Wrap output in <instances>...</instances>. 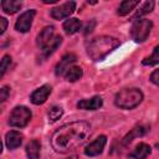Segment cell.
<instances>
[{"label": "cell", "mask_w": 159, "mask_h": 159, "mask_svg": "<svg viewBox=\"0 0 159 159\" xmlns=\"http://www.w3.org/2000/svg\"><path fill=\"white\" fill-rule=\"evenodd\" d=\"M120 45L119 40H117L116 37L112 36H107V35H102V36H97L94 39H92L88 43H87V55L88 57L94 61V62H99L103 61L111 52H113L118 46Z\"/></svg>", "instance_id": "7a4b0ae2"}, {"label": "cell", "mask_w": 159, "mask_h": 159, "mask_svg": "<svg viewBox=\"0 0 159 159\" xmlns=\"http://www.w3.org/2000/svg\"><path fill=\"white\" fill-rule=\"evenodd\" d=\"M77 61V56L75 53H66L61 60L60 62L56 65V68H55V75L57 77L60 76H63L66 73V71L71 67L72 63H75Z\"/></svg>", "instance_id": "7c38bea8"}, {"label": "cell", "mask_w": 159, "mask_h": 159, "mask_svg": "<svg viewBox=\"0 0 159 159\" xmlns=\"http://www.w3.org/2000/svg\"><path fill=\"white\" fill-rule=\"evenodd\" d=\"M94 26H96V21L94 20H91L87 25H86V29H84V35H88L89 32H92L93 31V29H94Z\"/></svg>", "instance_id": "83f0119b"}, {"label": "cell", "mask_w": 159, "mask_h": 159, "mask_svg": "<svg viewBox=\"0 0 159 159\" xmlns=\"http://www.w3.org/2000/svg\"><path fill=\"white\" fill-rule=\"evenodd\" d=\"M10 65H11V56L10 55H4L2 60H1V65H0V77H4V75L9 70Z\"/></svg>", "instance_id": "d4e9b609"}, {"label": "cell", "mask_w": 159, "mask_h": 159, "mask_svg": "<svg viewBox=\"0 0 159 159\" xmlns=\"http://www.w3.org/2000/svg\"><path fill=\"white\" fill-rule=\"evenodd\" d=\"M24 140V134L20 133L19 130H10L5 134V145L9 150H15L17 149Z\"/></svg>", "instance_id": "4fadbf2b"}, {"label": "cell", "mask_w": 159, "mask_h": 159, "mask_svg": "<svg viewBox=\"0 0 159 159\" xmlns=\"http://www.w3.org/2000/svg\"><path fill=\"white\" fill-rule=\"evenodd\" d=\"M82 27V22L81 20L76 19V17H71V19H67L63 24H62V29L63 31L67 34V35H73L76 32H78Z\"/></svg>", "instance_id": "ac0fdd59"}, {"label": "cell", "mask_w": 159, "mask_h": 159, "mask_svg": "<svg viewBox=\"0 0 159 159\" xmlns=\"http://www.w3.org/2000/svg\"><path fill=\"white\" fill-rule=\"evenodd\" d=\"M106 144H107V137L102 134V135L97 137L93 142H91L89 144L86 145V148H84V154H86L87 157H91V158H92V157H97V155L102 154V152H103Z\"/></svg>", "instance_id": "ba28073f"}, {"label": "cell", "mask_w": 159, "mask_h": 159, "mask_svg": "<svg viewBox=\"0 0 159 159\" xmlns=\"http://www.w3.org/2000/svg\"><path fill=\"white\" fill-rule=\"evenodd\" d=\"M142 65L143 66H149V67L159 65V45H157L154 47V50H153L150 56H148V57L142 60Z\"/></svg>", "instance_id": "7402d4cb"}, {"label": "cell", "mask_w": 159, "mask_h": 159, "mask_svg": "<svg viewBox=\"0 0 159 159\" xmlns=\"http://www.w3.org/2000/svg\"><path fill=\"white\" fill-rule=\"evenodd\" d=\"M150 154H152V147L147 143H139L128 154V157L132 159H147Z\"/></svg>", "instance_id": "2e32d148"}, {"label": "cell", "mask_w": 159, "mask_h": 159, "mask_svg": "<svg viewBox=\"0 0 159 159\" xmlns=\"http://www.w3.org/2000/svg\"><path fill=\"white\" fill-rule=\"evenodd\" d=\"M35 15H36V10L35 9H30V10L24 11L17 17V20L15 22V30L19 31V32H22V34L30 31Z\"/></svg>", "instance_id": "8992f818"}, {"label": "cell", "mask_w": 159, "mask_h": 159, "mask_svg": "<svg viewBox=\"0 0 159 159\" xmlns=\"http://www.w3.org/2000/svg\"><path fill=\"white\" fill-rule=\"evenodd\" d=\"M103 106V99L101 96H93L91 98H84L77 102V108L83 111H97Z\"/></svg>", "instance_id": "8fae6325"}, {"label": "cell", "mask_w": 159, "mask_h": 159, "mask_svg": "<svg viewBox=\"0 0 159 159\" xmlns=\"http://www.w3.org/2000/svg\"><path fill=\"white\" fill-rule=\"evenodd\" d=\"M51 92H52V87L50 84H42L41 87L36 88L30 94V101L35 106H41L47 101V98L51 94Z\"/></svg>", "instance_id": "9c48e42d"}, {"label": "cell", "mask_w": 159, "mask_h": 159, "mask_svg": "<svg viewBox=\"0 0 159 159\" xmlns=\"http://www.w3.org/2000/svg\"><path fill=\"white\" fill-rule=\"evenodd\" d=\"M22 6L21 1H16V0H2L1 1V9L5 14L12 15L15 12H17Z\"/></svg>", "instance_id": "d6986e66"}, {"label": "cell", "mask_w": 159, "mask_h": 159, "mask_svg": "<svg viewBox=\"0 0 159 159\" xmlns=\"http://www.w3.org/2000/svg\"><path fill=\"white\" fill-rule=\"evenodd\" d=\"M92 133V127L88 122L76 120L60 127L51 137V145L55 152L65 154L70 153L87 142Z\"/></svg>", "instance_id": "6da1fadb"}, {"label": "cell", "mask_w": 159, "mask_h": 159, "mask_svg": "<svg viewBox=\"0 0 159 159\" xmlns=\"http://www.w3.org/2000/svg\"><path fill=\"white\" fill-rule=\"evenodd\" d=\"M57 2V0H43V4H55Z\"/></svg>", "instance_id": "f546056e"}, {"label": "cell", "mask_w": 159, "mask_h": 159, "mask_svg": "<svg viewBox=\"0 0 159 159\" xmlns=\"http://www.w3.org/2000/svg\"><path fill=\"white\" fill-rule=\"evenodd\" d=\"M76 10V2L75 1H66L53 9H51L50 15L55 20H63L66 17H70Z\"/></svg>", "instance_id": "52a82bcc"}, {"label": "cell", "mask_w": 159, "mask_h": 159, "mask_svg": "<svg viewBox=\"0 0 159 159\" xmlns=\"http://www.w3.org/2000/svg\"><path fill=\"white\" fill-rule=\"evenodd\" d=\"M10 87L9 86H2L1 89H0V102H5L7 99V97L10 96Z\"/></svg>", "instance_id": "484cf974"}, {"label": "cell", "mask_w": 159, "mask_h": 159, "mask_svg": "<svg viewBox=\"0 0 159 159\" xmlns=\"http://www.w3.org/2000/svg\"><path fill=\"white\" fill-rule=\"evenodd\" d=\"M149 129H150V127L147 125V124H138V125H135L134 128H132V129L122 138L120 144H122V145H128V144H130L135 138H139V137L145 135V134L149 132Z\"/></svg>", "instance_id": "30bf717a"}, {"label": "cell", "mask_w": 159, "mask_h": 159, "mask_svg": "<svg viewBox=\"0 0 159 159\" xmlns=\"http://www.w3.org/2000/svg\"><path fill=\"white\" fill-rule=\"evenodd\" d=\"M25 153L29 159H39L41 153V142L39 139L30 140L25 147Z\"/></svg>", "instance_id": "e0dca14e"}, {"label": "cell", "mask_w": 159, "mask_h": 159, "mask_svg": "<svg viewBox=\"0 0 159 159\" xmlns=\"http://www.w3.org/2000/svg\"><path fill=\"white\" fill-rule=\"evenodd\" d=\"M139 5V1L138 0H124L119 4L118 6V10H117V15L119 16H125L128 15L130 11L134 10V7Z\"/></svg>", "instance_id": "ffe728a7"}, {"label": "cell", "mask_w": 159, "mask_h": 159, "mask_svg": "<svg viewBox=\"0 0 159 159\" xmlns=\"http://www.w3.org/2000/svg\"><path fill=\"white\" fill-rule=\"evenodd\" d=\"M149 80H150V82H152L153 84H155V86L159 87V68H158V70H154V71L152 72Z\"/></svg>", "instance_id": "4316f807"}, {"label": "cell", "mask_w": 159, "mask_h": 159, "mask_svg": "<svg viewBox=\"0 0 159 159\" xmlns=\"http://www.w3.org/2000/svg\"><path fill=\"white\" fill-rule=\"evenodd\" d=\"M153 9H154V1H145L142 6H140V9L134 14V16H133V19L134 20H138V19H142V16L143 15H147V14H149V12H152L153 11Z\"/></svg>", "instance_id": "cb8c5ba5"}, {"label": "cell", "mask_w": 159, "mask_h": 159, "mask_svg": "<svg viewBox=\"0 0 159 159\" xmlns=\"http://www.w3.org/2000/svg\"><path fill=\"white\" fill-rule=\"evenodd\" d=\"M0 35H4V32L6 31V27H7V20L5 17H0Z\"/></svg>", "instance_id": "f1b7e54d"}, {"label": "cell", "mask_w": 159, "mask_h": 159, "mask_svg": "<svg viewBox=\"0 0 159 159\" xmlns=\"http://www.w3.org/2000/svg\"><path fill=\"white\" fill-rule=\"evenodd\" d=\"M47 116H48V122L50 123H55L63 116V108L61 106H58V104H53L48 109Z\"/></svg>", "instance_id": "603a6c76"}, {"label": "cell", "mask_w": 159, "mask_h": 159, "mask_svg": "<svg viewBox=\"0 0 159 159\" xmlns=\"http://www.w3.org/2000/svg\"><path fill=\"white\" fill-rule=\"evenodd\" d=\"M63 76H65L66 81H68V82H76V81H78L83 76V70L80 66H71L66 71V73Z\"/></svg>", "instance_id": "44dd1931"}, {"label": "cell", "mask_w": 159, "mask_h": 159, "mask_svg": "<svg viewBox=\"0 0 159 159\" xmlns=\"http://www.w3.org/2000/svg\"><path fill=\"white\" fill-rule=\"evenodd\" d=\"M55 37V27L53 26H45L36 37V43L37 46H40V48H42L45 45H47L52 39Z\"/></svg>", "instance_id": "9a60e30c"}, {"label": "cell", "mask_w": 159, "mask_h": 159, "mask_svg": "<svg viewBox=\"0 0 159 159\" xmlns=\"http://www.w3.org/2000/svg\"><path fill=\"white\" fill-rule=\"evenodd\" d=\"M32 118V112L26 106H16L10 112L9 116V125L15 128H24L26 127Z\"/></svg>", "instance_id": "5b68a950"}, {"label": "cell", "mask_w": 159, "mask_h": 159, "mask_svg": "<svg viewBox=\"0 0 159 159\" xmlns=\"http://www.w3.org/2000/svg\"><path fill=\"white\" fill-rule=\"evenodd\" d=\"M62 36H60V35H55V37L47 43V45H45L42 48H41V58L42 60H46V58H48L60 46H61V43H62Z\"/></svg>", "instance_id": "5bb4252c"}, {"label": "cell", "mask_w": 159, "mask_h": 159, "mask_svg": "<svg viewBox=\"0 0 159 159\" xmlns=\"http://www.w3.org/2000/svg\"><path fill=\"white\" fill-rule=\"evenodd\" d=\"M152 27H153V22L150 20H148V19L134 20V22H133V25H132V27L129 30V36L134 42L142 43L150 35Z\"/></svg>", "instance_id": "277c9868"}, {"label": "cell", "mask_w": 159, "mask_h": 159, "mask_svg": "<svg viewBox=\"0 0 159 159\" xmlns=\"http://www.w3.org/2000/svg\"><path fill=\"white\" fill-rule=\"evenodd\" d=\"M144 99V94L139 88H124L119 91L116 97H114V104L116 107L124 109V111H130L137 108Z\"/></svg>", "instance_id": "3957f363"}]
</instances>
